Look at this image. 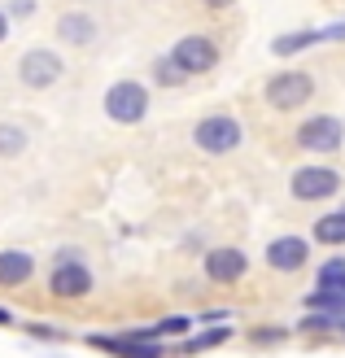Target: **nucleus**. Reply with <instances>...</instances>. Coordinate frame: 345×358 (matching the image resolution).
Segmentation results:
<instances>
[{
	"label": "nucleus",
	"mask_w": 345,
	"mask_h": 358,
	"mask_svg": "<svg viewBox=\"0 0 345 358\" xmlns=\"http://www.w3.org/2000/svg\"><path fill=\"white\" fill-rule=\"evenodd\" d=\"M311 236H315V245H323V249H341V245H345V210L319 214L315 227H311Z\"/></svg>",
	"instance_id": "nucleus-14"
},
{
	"label": "nucleus",
	"mask_w": 345,
	"mask_h": 358,
	"mask_svg": "<svg viewBox=\"0 0 345 358\" xmlns=\"http://www.w3.org/2000/svg\"><path fill=\"white\" fill-rule=\"evenodd\" d=\"M341 171L332 166H297L288 175V192H293V201H332L341 192Z\"/></svg>",
	"instance_id": "nucleus-5"
},
{
	"label": "nucleus",
	"mask_w": 345,
	"mask_h": 358,
	"mask_svg": "<svg viewBox=\"0 0 345 358\" xmlns=\"http://www.w3.org/2000/svg\"><path fill=\"white\" fill-rule=\"evenodd\" d=\"M27 332L35 336V341H66L62 328H48V324H27Z\"/></svg>",
	"instance_id": "nucleus-24"
},
{
	"label": "nucleus",
	"mask_w": 345,
	"mask_h": 358,
	"mask_svg": "<svg viewBox=\"0 0 345 358\" xmlns=\"http://www.w3.org/2000/svg\"><path fill=\"white\" fill-rule=\"evenodd\" d=\"M48 293L62 297V301H79L92 293V271H87L83 262H62L48 271Z\"/></svg>",
	"instance_id": "nucleus-11"
},
{
	"label": "nucleus",
	"mask_w": 345,
	"mask_h": 358,
	"mask_svg": "<svg viewBox=\"0 0 345 358\" xmlns=\"http://www.w3.org/2000/svg\"><path fill=\"white\" fill-rule=\"evenodd\" d=\"M153 83H157V87H179V83H188V75L175 66V57L167 52V57L153 62Z\"/></svg>",
	"instance_id": "nucleus-21"
},
{
	"label": "nucleus",
	"mask_w": 345,
	"mask_h": 358,
	"mask_svg": "<svg viewBox=\"0 0 345 358\" xmlns=\"http://www.w3.org/2000/svg\"><path fill=\"white\" fill-rule=\"evenodd\" d=\"M262 262L280 275H297V271L311 266V241L306 236H276L262 249Z\"/></svg>",
	"instance_id": "nucleus-8"
},
{
	"label": "nucleus",
	"mask_w": 345,
	"mask_h": 358,
	"mask_svg": "<svg viewBox=\"0 0 345 358\" xmlns=\"http://www.w3.org/2000/svg\"><path fill=\"white\" fill-rule=\"evenodd\" d=\"M27 149V131L22 127H9V122H0V157H17Z\"/></svg>",
	"instance_id": "nucleus-22"
},
{
	"label": "nucleus",
	"mask_w": 345,
	"mask_h": 358,
	"mask_svg": "<svg viewBox=\"0 0 345 358\" xmlns=\"http://www.w3.org/2000/svg\"><path fill=\"white\" fill-rule=\"evenodd\" d=\"M9 17H35V0H9Z\"/></svg>",
	"instance_id": "nucleus-26"
},
{
	"label": "nucleus",
	"mask_w": 345,
	"mask_h": 358,
	"mask_svg": "<svg viewBox=\"0 0 345 358\" xmlns=\"http://www.w3.org/2000/svg\"><path fill=\"white\" fill-rule=\"evenodd\" d=\"M105 114H110V122H122V127L144 122V114H149V87L136 83V79L110 83V92H105Z\"/></svg>",
	"instance_id": "nucleus-4"
},
{
	"label": "nucleus",
	"mask_w": 345,
	"mask_h": 358,
	"mask_svg": "<svg viewBox=\"0 0 345 358\" xmlns=\"http://www.w3.org/2000/svg\"><path fill=\"white\" fill-rule=\"evenodd\" d=\"M245 140V127L236 122L232 114H206L202 122L192 127V145L210 153V157H223V153H236Z\"/></svg>",
	"instance_id": "nucleus-3"
},
{
	"label": "nucleus",
	"mask_w": 345,
	"mask_h": 358,
	"mask_svg": "<svg viewBox=\"0 0 345 358\" xmlns=\"http://www.w3.org/2000/svg\"><path fill=\"white\" fill-rule=\"evenodd\" d=\"M284 341H288V328H267L262 324V328L249 332V345H284Z\"/></svg>",
	"instance_id": "nucleus-23"
},
{
	"label": "nucleus",
	"mask_w": 345,
	"mask_h": 358,
	"mask_svg": "<svg viewBox=\"0 0 345 358\" xmlns=\"http://www.w3.org/2000/svg\"><path fill=\"white\" fill-rule=\"evenodd\" d=\"M315 44H323L319 27L315 31H288V35H280V40H271V52H276V57H293V52L315 48Z\"/></svg>",
	"instance_id": "nucleus-18"
},
{
	"label": "nucleus",
	"mask_w": 345,
	"mask_h": 358,
	"mask_svg": "<svg viewBox=\"0 0 345 358\" xmlns=\"http://www.w3.org/2000/svg\"><path fill=\"white\" fill-rule=\"evenodd\" d=\"M171 57H175V66L184 70L188 79L192 75H210V70L219 66V44H214L210 35H184V40H175Z\"/></svg>",
	"instance_id": "nucleus-7"
},
{
	"label": "nucleus",
	"mask_w": 345,
	"mask_h": 358,
	"mask_svg": "<svg viewBox=\"0 0 345 358\" xmlns=\"http://www.w3.org/2000/svg\"><path fill=\"white\" fill-rule=\"evenodd\" d=\"M306 310H323V315H345V289H311L302 297Z\"/></svg>",
	"instance_id": "nucleus-19"
},
{
	"label": "nucleus",
	"mask_w": 345,
	"mask_h": 358,
	"mask_svg": "<svg viewBox=\"0 0 345 358\" xmlns=\"http://www.w3.org/2000/svg\"><path fill=\"white\" fill-rule=\"evenodd\" d=\"M87 345L105 350L110 358H167V345H162V341H144L140 332H118V336L92 332V336H87Z\"/></svg>",
	"instance_id": "nucleus-9"
},
{
	"label": "nucleus",
	"mask_w": 345,
	"mask_h": 358,
	"mask_svg": "<svg viewBox=\"0 0 345 358\" xmlns=\"http://www.w3.org/2000/svg\"><path fill=\"white\" fill-rule=\"evenodd\" d=\"M192 324H197L192 315H167V319H157L153 328H136V332L144 336V341H162V336H188Z\"/></svg>",
	"instance_id": "nucleus-17"
},
{
	"label": "nucleus",
	"mask_w": 345,
	"mask_h": 358,
	"mask_svg": "<svg viewBox=\"0 0 345 358\" xmlns=\"http://www.w3.org/2000/svg\"><path fill=\"white\" fill-rule=\"evenodd\" d=\"M62 75H66V62L52 48H27L22 57H17V79H22V87H31V92H44V87H52Z\"/></svg>",
	"instance_id": "nucleus-6"
},
{
	"label": "nucleus",
	"mask_w": 345,
	"mask_h": 358,
	"mask_svg": "<svg viewBox=\"0 0 345 358\" xmlns=\"http://www.w3.org/2000/svg\"><path fill=\"white\" fill-rule=\"evenodd\" d=\"M262 96H267V105L276 114H293V110H302V105L315 96V75L311 70H280V75L267 79Z\"/></svg>",
	"instance_id": "nucleus-2"
},
{
	"label": "nucleus",
	"mask_w": 345,
	"mask_h": 358,
	"mask_svg": "<svg viewBox=\"0 0 345 358\" xmlns=\"http://www.w3.org/2000/svg\"><path fill=\"white\" fill-rule=\"evenodd\" d=\"M341 210H345V201H341Z\"/></svg>",
	"instance_id": "nucleus-32"
},
{
	"label": "nucleus",
	"mask_w": 345,
	"mask_h": 358,
	"mask_svg": "<svg viewBox=\"0 0 345 358\" xmlns=\"http://www.w3.org/2000/svg\"><path fill=\"white\" fill-rule=\"evenodd\" d=\"M341 324H345V315H323V310H306L297 319V328L302 336H341Z\"/></svg>",
	"instance_id": "nucleus-15"
},
{
	"label": "nucleus",
	"mask_w": 345,
	"mask_h": 358,
	"mask_svg": "<svg viewBox=\"0 0 345 358\" xmlns=\"http://www.w3.org/2000/svg\"><path fill=\"white\" fill-rule=\"evenodd\" d=\"M341 332H345V324H341Z\"/></svg>",
	"instance_id": "nucleus-33"
},
{
	"label": "nucleus",
	"mask_w": 345,
	"mask_h": 358,
	"mask_svg": "<svg viewBox=\"0 0 345 358\" xmlns=\"http://www.w3.org/2000/svg\"><path fill=\"white\" fill-rule=\"evenodd\" d=\"M319 35H323V44H341V40H345V22H332V27H319Z\"/></svg>",
	"instance_id": "nucleus-27"
},
{
	"label": "nucleus",
	"mask_w": 345,
	"mask_h": 358,
	"mask_svg": "<svg viewBox=\"0 0 345 358\" xmlns=\"http://www.w3.org/2000/svg\"><path fill=\"white\" fill-rule=\"evenodd\" d=\"M227 319H236V315L232 310H202L197 324H202V328H219V324H227Z\"/></svg>",
	"instance_id": "nucleus-25"
},
{
	"label": "nucleus",
	"mask_w": 345,
	"mask_h": 358,
	"mask_svg": "<svg viewBox=\"0 0 345 358\" xmlns=\"http://www.w3.org/2000/svg\"><path fill=\"white\" fill-rule=\"evenodd\" d=\"M315 289H345V258H341V254H332L328 262H319Z\"/></svg>",
	"instance_id": "nucleus-20"
},
{
	"label": "nucleus",
	"mask_w": 345,
	"mask_h": 358,
	"mask_svg": "<svg viewBox=\"0 0 345 358\" xmlns=\"http://www.w3.org/2000/svg\"><path fill=\"white\" fill-rule=\"evenodd\" d=\"M202 271H206L210 284H236L249 271V258H245V249H236V245H214V249H206Z\"/></svg>",
	"instance_id": "nucleus-10"
},
{
	"label": "nucleus",
	"mask_w": 345,
	"mask_h": 358,
	"mask_svg": "<svg viewBox=\"0 0 345 358\" xmlns=\"http://www.w3.org/2000/svg\"><path fill=\"white\" fill-rule=\"evenodd\" d=\"M293 145H297L302 153L332 157V153L345 149V122H341L337 114H311V118H302V122H297Z\"/></svg>",
	"instance_id": "nucleus-1"
},
{
	"label": "nucleus",
	"mask_w": 345,
	"mask_h": 358,
	"mask_svg": "<svg viewBox=\"0 0 345 358\" xmlns=\"http://www.w3.org/2000/svg\"><path fill=\"white\" fill-rule=\"evenodd\" d=\"M0 328H13V315H9L5 306H0Z\"/></svg>",
	"instance_id": "nucleus-31"
},
{
	"label": "nucleus",
	"mask_w": 345,
	"mask_h": 358,
	"mask_svg": "<svg viewBox=\"0 0 345 358\" xmlns=\"http://www.w3.org/2000/svg\"><path fill=\"white\" fill-rule=\"evenodd\" d=\"M57 40L66 44H75V48H87L97 40V17L92 13H83V9H70L57 17Z\"/></svg>",
	"instance_id": "nucleus-12"
},
{
	"label": "nucleus",
	"mask_w": 345,
	"mask_h": 358,
	"mask_svg": "<svg viewBox=\"0 0 345 358\" xmlns=\"http://www.w3.org/2000/svg\"><path fill=\"white\" fill-rule=\"evenodd\" d=\"M232 341V324H219V328H202L197 336H188V341H179L175 354H202V350H214V345H227Z\"/></svg>",
	"instance_id": "nucleus-16"
},
{
	"label": "nucleus",
	"mask_w": 345,
	"mask_h": 358,
	"mask_svg": "<svg viewBox=\"0 0 345 358\" xmlns=\"http://www.w3.org/2000/svg\"><path fill=\"white\" fill-rule=\"evenodd\" d=\"M202 5H206V9H232L236 0H202Z\"/></svg>",
	"instance_id": "nucleus-29"
},
{
	"label": "nucleus",
	"mask_w": 345,
	"mask_h": 358,
	"mask_svg": "<svg viewBox=\"0 0 345 358\" xmlns=\"http://www.w3.org/2000/svg\"><path fill=\"white\" fill-rule=\"evenodd\" d=\"M5 35H9V13L0 9V44H5Z\"/></svg>",
	"instance_id": "nucleus-30"
},
{
	"label": "nucleus",
	"mask_w": 345,
	"mask_h": 358,
	"mask_svg": "<svg viewBox=\"0 0 345 358\" xmlns=\"http://www.w3.org/2000/svg\"><path fill=\"white\" fill-rule=\"evenodd\" d=\"M62 262H83V258H79V249H57V254H52V266H62Z\"/></svg>",
	"instance_id": "nucleus-28"
},
{
	"label": "nucleus",
	"mask_w": 345,
	"mask_h": 358,
	"mask_svg": "<svg viewBox=\"0 0 345 358\" xmlns=\"http://www.w3.org/2000/svg\"><path fill=\"white\" fill-rule=\"evenodd\" d=\"M31 275H35V258L27 249H5L0 254V289H22Z\"/></svg>",
	"instance_id": "nucleus-13"
}]
</instances>
